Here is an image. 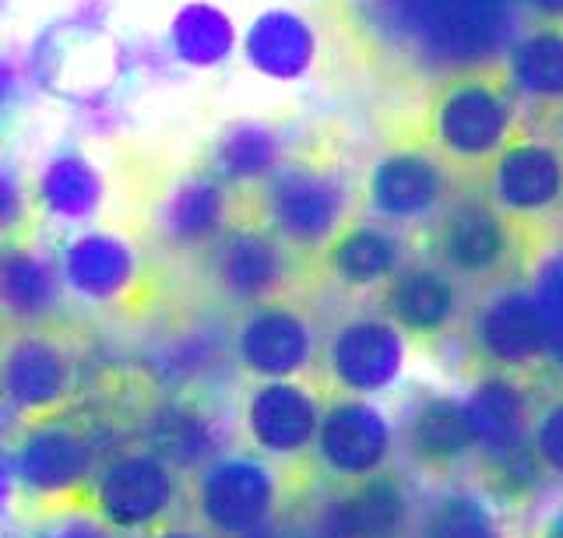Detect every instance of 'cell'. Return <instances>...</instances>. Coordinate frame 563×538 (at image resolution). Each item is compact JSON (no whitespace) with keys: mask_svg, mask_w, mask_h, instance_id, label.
Segmentation results:
<instances>
[{"mask_svg":"<svg viewBox=\"0 0 563 538\" xmlns=\"http://www.w3.org/2000/svg\"><path fill=\"white\" fill-rule=\"evenodd\" d=\"M349 60L387 89L504 60L525 29L518 0H324Z\"/></svg>","mask_w":563,"mask_h":538,"instance_id":"cell-1","label":"cell"},{"mask_svg":"<svg viewBox=\"0 0 563 538\" xmlns=\"http://www.w3.org/2000/svg\"><path fill=\"white\" fill-rule=\"evenodd\" d=\"M525 107L504 64L444 75L412 96L398 120V145L430 152L457 180H483L486 166L525 127Z\"/></svg>","mask_w":563,"mask_h":538,"instance_id":"cell-2","label":"cell"},{"mask_svg":"<svg viewBox=\"0 0 563 538\" xmlns=\"http://www.w3.org/2000/svg\"><path fill=\"white\" fill-rule=\"evenodd\" d=\"M254 215L296 254H321L349 222V183L310 155H289L275 177L254 190Z\"/></svg>","mask_w":563,"mask_h":538,"instance_id":"cell-3","label":"cell"},{"mask_svg":"<svg viewBox=\"0 0 563 538\" xmlns=\"http://www.w3.org/2000/svg\"><path fill=\"white\" fill-rule=\"evenodd\" d=\"M85 496L88 507L117 535L145 538L148 531L169 525V517L180 507L184 472L141 444L102 458Z\"/></svg>","mask_w":563,"mask_h":538,"instance_id":"cell-4","label":"cell"},{"mask_svg":"<svg viewBox=\"0 0 563 538\" xmlns=\"http://www.w3.org/2000/svg\"><path fill=\"white\" fill-rule=\"evenodd\" d=\"M194 514L216 538H254L278 514V475L261 455H216L194 475Z\"/></svg>","mask_w":563,"mask_h":538,"instance_id":"cell-5","label":"cell"},{"mask_svg":"<svg viewBox=\"0 0 563 538\" xmlns=\"http://www.w3.org/2000/svg\"><path fill=\"white\" fill-rule=\"evenodd\" d=\"M8 455L14 464L18 493L43 503H64L88 493L96 468L102 464L92 433L60 419V415L32 419L18 433Z\"/></svg>","mask_w":563,"mask_h":538,"instance_id":"cell-6","label":"cell"},{"mask_svg":"<svg viewBox=\"0 0 563 538\" xmlns=\"http://www.w3.org/2000/svg\"><path fill=\"white\" fill-rule=\"evenodd\" d=\"M479 183L518 229H532L563 212V155L536 131L521 127L510 137Z\"/></svg>","mask_w":563,"mask_h":538,"instance_id":"cell-7","label":"cell"},{"mask_svg":"<svg viewBox=\"0 0 563 538\" xmlns=\"http://www.w3.org/2000/svg\"><path fill=\"white\" fill-rule=\"evenodd\" d=\"M518 233V225L479 190L454 194L430 225L433 265L454 279H489L515 254Z\"/></svg>","mask_w":563,"mask_h":538,"instance_id":"cell-8","label":"cell"},{"mask_svg":"<svg viewBox=\"0 0 563 538\" xmlns=\"http://www.w3.org/2000/svg\"><path fill=\"white\" fill-rule=\"evenodd\" d=\"M75 356L43 327H18L0 341V405L22 419L57 415L75 394Z\"/></svg>","mask_w":563,"mask_h":538,"instance_id":"cell-9","label":"cell"},{"mask_svg":"<svg viewBox=\"0 0 563 538\" xmlns=\"http://www.w3.org/2000/svg\"><path fill=\"white\" fill-rule=\"evenodd\" d=\"M296 250L257 218H236L208 250V274L229 303L261 306L282 296L292 279Z\"/></svg>","mask_w":563,"mask_h":538,"instance_id":"cell-10","label":"cell"},{"mask_svg":"<svg viewBox=\"0 0 563 538\" xmlns=\"http://www.w3.org/2000/svg\"><path fill=\"white\" fill-rule=\"evenodd\" d=\"M457 183L462 180L430 152L395 145L369 166L363 198L369 212L384 222H419L437 215L457 194Z\"/></svg>","mask_w":563,"mask_h":538,"instance_id":"cell-11","label":"cell"},{"mask_svg":"<svg viewBox=\"0 0 563 538\" xmlns=\"http://www.w3.org/2000/svg\"><path fill=\"white\" fill-rule=\"evenodd\" d=\"M64 292L88 306H113L141 282V250L131 236L110 225L70 229L57 247Z\"/></svg>","mask_w":563,"mask_h":538,"instance_id":"cell-12","label":"cell"},{"mask_svg":"<svg viewBox=\"0 0 563 538\" xmlns=\"http://www.w3.org/2000/svg\"><path fill=\"white\" fill-rule=\"evenodd\" d=\"M32 212L60 229H85L96 225L110 198V180L92 152L78 142L49 148L29 177Z\"/></svg>","mask_w":563,"mask_h":538,"instance_id":"cell-13","label":"cell"},{"mask_svg":"<svg viewBox=\"0 0 563 538\" xmlns=\"http://www.w3.org/2000/svg\"><path fill=\"white\" fill-rule=\"evenodd\" d=\"M317 335L303 310L292 303H261L240 317L233 332V359L254 380H296L310 370Z\"/></svg>","mask_w":563,"mask_h":538,"instance_id":"cell-14","label":"cell"},{"mask_svg":"<svg viewBox=\"0 0 563 538\" xmlns=\"http://www.w3.org/2000/svg\"><path fill=\"white\" fill-rule=\"evenodd\" d=\"M324 405L299 380H257L243 402V433L261 458H299L313 450Z\"/></svg>","mask_w":563,"mask_h":538,"instance_id":"cell-15","label":"cell"},{"mask_svg":"<svg viewBox=\"0 0 563 538\" xmlns=\"http://www.w3.org/2000/svg\"><path fill=\"white\" fill-rule=\"evenodd\" d=\"M236 190L225 187L208 166L173 180L155 208V233L176 254H208L236 222Z\"/></svg>","mask_w":563,"mask_h":538,"instance_id":"cell-16","label":"cell"},{"mask_svg":"<svg viewBox=\"0 0 563 538\" xmlns=\"http://www.w3.org/2000/svg\"><path fill=\"white\" fill-rule=\"evenodd\" d=\"M313 455L334 479L360 482L384 472L387 458H391V426L374 402L345 394L324 405Z\"/></svg>","mask_w":563,"mask_h":538,"instance_id":"cell-17","label":"cell"},{"mask_svg":"<svg viewBox=\"0 0 563 538\" xmlns=\"http://www.w3.org/2000/svg\"><path fill=\"white\" fill-rule=\"evenodd\" d=\"M405 362V338L387 317H352L328 341V373L345 394L366 397L391 388Z\"/></svg>","mask_w":563,"mask_h":538,"instance_id":"cell-18","label":"cell"},{"mask_svg":"<svg viewBox=\"0 0 563 538\" xmlns=\"http://www.w3.org/2000/svg\"><path fill=\"white\" fill-rule=\"evenodd\" d=\"M240 57L257 78L289 85L313 71L321 57V32L292 8H264L240 32Z\"/></svg>","mask_w":563,"mask_h":538,"instance_id":"cell-19","label":"cell"},{"mask_svg":"<svg viewBox=\"0 0 563 538\" xmlns=\"http://www.w3.org/2000/svg\"><path fill=\"white\" fill-rule=\"evenodd\" d=\"M240 25L219 0H180L158 32L180 75H211L240 57Z\"/></svg>","mask_w":563,"mask_h":538,"instance_id":"cell-20","label":"cell"},{"mask_svg":"<svg viewBox=\"0 0 563 538\" xmlns=\"http://www.w3.org/2000/svg\"><path fill=\"white\" fill-rule=\"evenodd\" d=\"M57 254L32 239H0V314L22 327H40L64 303Z\"/></svg>","mask_w":563,"mask_h":538,"instance_id":"cell-21","label":"cell"},{"mask_svg":"<svg viewBox=\"0 0 563 538\" xmlns=\"http://www.w3.org/2000/svg\"><path fill=\"white\" fill-rule=\"evenodd\" d=\"M384 317L401 335L433 338L448 332L457 317V282L440 265H401L391 279L380 285Z\"/></svg>","mask_w":563,"mask_h":538,"instance_id":"cell-22","label":"cell"},{"mask_svg":"<svg viewBox=\"0 0 563 538\" xmlns=\"http://www.w3.org/2000/svg\"><path fill=\"white\" fill-rule=\"evenodd\" d=\"M409 493L391 472L349 482V490L328 503L317 538H405Z\"/></svg>","mask_w":563,"mask_h":538,"instance_id":"cell-23","label":"cell"},{"mask_svg":"<svg viewBox=\"0 0 563 538\" xmlns=\"http://www.w3.org/2000/svg\"><path fill=\"white\" fill-rule=\"evenodd\" d=\"M475 345L493 367H528L545 356V321L528 289L493 296L475 317Z\"/></svg>","mask_w":563,"mask_h":538,"instance_id":"cell-24","label":"cell"},{"mask_svg":"<svg viewBox=\"0 0 563 538\" xmlns=\"http://www.w3.org/2000/svg\"><path fill=\"white\" fill-rule=\"evenodd\" d=\"M286 159L289 148L282 142L278 127L257 116L229 120L208 148V169L225 187H233L236 194H254L264 180L275 177Z\"/></svg>","mask_w":563,"mask_h":538,"instance_id":"cell-25","label":"cell"},{"mask_svg":"<svg viewBox=\"0 0 563 538\" xmlns=\"http://www.w3.org/2000/svg\"><path fill=\"white\" fill-rule=\"evenodd\" d=\"M324 271L342 289H377L405 265L398 233L377 222H345L321 250Z\"/></svg>","mask_w":563,"mask_h":538,"instance_id":"cell-26","label":"cell"},{"mask_svg":"<svg viewBox=\"0 0 563 538\" xmlns=\"http://www.w3.org/2000/svg\"><path fill=\"white\" fill-rule=\"evenodd\" d=\"M500 64L528 116L563 102V29L525 25L504 49Z\"/></svg>","mask_w":563,"mask_h":538,"instance_id":"cell-27","label":"cell"},{"mask_svg":"<svg viewBox=\"0 0 563 538\" xmlns=\"http://www.w3.org/2000/svg\"><path fill=\"white\" fill-rule=\"evenodd\" d=\"M401 440H405V455L419 468L437 475L451 472V468H457L475 450L465 402L440 394L419 402L409 419H405Z\"/></svg>","mask_w":563,"mask_h":538,"instance_id":"cell-28","label":"cell"},{"mask_svg":"<svg viewBox=\"0 0 563 538\" xmlns=\"http://www.w3.org/2000/svg\"><path fill=\"white\" fill-rule=\"evenodd\" d=\"M475 450L483 458H500L510 450H521L532 440V426H528V405L525 394L510 384L507 377H489L483 384H475V391L465 402Z\"/></svg>","mask_w":563,"mask_h":538,"instance_id":"cell-29","label":"cell"},{"mask_svg":"<svg viewBox=\"0 0 563 538\" xmlns=\"http://www.w3.org/2000/svg\"><path fill=\"white\" fill-rule=\"evenodd\" d=\"M145 447H152L155 455H163L169 464H176L180 472L187 468H201L219 455L216 426L208 423V415L194 412L187 405H163L152 415V426L145 433Z\"/></svg>","mask_w":563,"mask_h":538,"instance_id":"cell-30","label":"cell"},{"mask_svg":"<svg viewBox=\"0 0 563 538\" xmlns=\"http://www.w3.org/2000/svg\"><path fill=\"white\" fill-rule=\"evenodd\" d=\"M176 78H180V71L173 67L158 36H148V32H128V36L113 40V81L123 85L128 92H137V89L155 92Z\"/></svg>","mask_w":563,"mask_h":538,"instance_id":"cell-31","label":"cell"},{"mask_svg":"<svg viewBox=\"0 0 563 538\" xmlns=\"http://www.w3.org/2000/svg\"><path fill=\"white\" fill-rule=\"evenodd\" d=\"M545 468L532 444L521 450H510L500 458H483V485L486 493L504 503V507H521V503H532V496L542 493L545 482Z\"/></svg>","mask_w":563,"mask_h":538,"instance_id":"cell-32","label":"cell"},{"mask_svg":"<svg viewBox=\"0 0 563 538\" xmlns=\"http://www.w3.org/2000/svg\"><path fill=\"white\" fill-rule=\"evenodd\" d=\"M64 102H67L70 120H75L85 137H110L128 124V116H131V92L117 81L88 85V89L70 92Z\"/></svg>","mask_w":563,"mask_h":538,"instance_id":"cell-33","label":"cell"},{"mask_svg":"<svg viewBox=\"0 0 563 538\" xmlns=\"http://www.w3.org/2000/svg\"><path fill=\"white\" fill-rule=\"evenodd\" d=\"M419 538H500V528L483 500L451 493L427 511Z\"/></svg>","mask_w":563,"mask_h":538,"instance_id":"cell-34","label":"cell"},{"mask_svg":"<svg viewBox=\"0 0 563 538\" xmlns=\"http://www.w3.org/2000/svg\"><path fill=\"white\" fill-rule=\"evenodd\" d=\"M532 296L545 321V356L563 370V250L550 254L539 265Z\"/></svg>","mask_w":563,"mask_h":538,"instance_id":"cell-35","label":"cell"},{"mask_svg":"<svg viewBox=\"0 0 563 538\" xmlns=\"http://www.w3.org/2000/svg\"><path fill=\"white\" fill-rule=\"evenodd\" d=\"M29 538H123L92 507H64L43 517Z\"/></svg>","mask_w":563,"mask_h":538,"instance_id":"cell-36","label":"cell"},{"mask_svg":"<svg viewBox=\"0 0 563 538\" xmlns=\"http://www.w3.org/2000/svg\"><path fill=\"white\" fill-rule=\"evenodd\" d=\"M32 215V194L29 180L14 162L0 159V239L14 236Z\"/></svg>","mask_w":563,"mask_h":538,"instance_id":"cell-37","label":"cell"},{"mask_svg":"<svg viewBox=\"0 0 563 538\" xmlns=\"http://www.w3.org/2000/svg\"><path fill=\"white\" fill-rule=\"evenodd\" d=\"M532 450L550 475L563 479V405L542 412L539 426L532 429Z\"/></svg>","mask_w":563,"mask_h":538,"instance_id":"cell-38","label":"cell"},{"mask_svg":"<svg viewBox=\"0 0 563 538\" xmlns=\"http://www.w3.org/2000/svg\"><path fill=\"white\" fill-rule=\"evenodd\" d=\"M29 92H32V85H29V75H25L22 54L0 46V124L22 110V102L29 99Z\"/></svg>","mask_w":563,"mask_h":538,"instance_id":"cell-39","label":"cell"},{"mask_svg":"<svg viewBox=\"0 0 563 538\" xmlns=\"http://www.w3.org/2000/svg\"><path fill=\"white\" fill-rule=\"evenodd\" d=\"M525 25L563 29V0H518Z\"/></svg>","mask_w":563,"mask_h":538,"instance_id":"cell-40","label":"cell"},{"mask_svg":"<svg viewBox=\"0 0 563 538\" xmlns=\"http://www.w3.org/2000/svg\"><path fill=\"white\" fill-rule=\"evenodd\" d=\"M18 496V479H14V464L8 450H0V517L11 511V503Z\"/></svg>","mask_w":563,"mask_h":538,"instance_id":"cell-41","label":"cell"},{"mask_svg":"<svg viewBox=\"0 0 563 538\" xmlns=\"http://www.w3.org/2000/svg\"><path fill=\"white\" fill-rule=\"evenodd\" d=\"M536 120H539V124H536L539 131L536 134H542L545 142H553L560 148V155H563V102H560V107H553V110L539 113Z\"/></svg>","mask_w":563,"mask_h":538,"instance_id":"cell-42","label":"cell"},{"mask_svg":"<svg viewBox=\"0 0 563 538\" xmlns=\"http://www.w3.org/2000/svg\"><path fill=\"white\" fill-rule=\"evenodd\" d=\"M145 538H216L211 531H205V528H194V525H163V528H155V531H148Z\"/></svg>","mask_w":563,"mask_h":538,"instance_id":"cell-43","label":"cell"},{"mask_svg":"<svg viewBox=\"0 0 563 538\" xmlns=\"http://www.w3.org/2000/svg\"><path fill=\"white\" fill-rule=\"evenodd\" d=\"M545 538H563V507L553 514L550 525H545Z\"/></svg>","mask_w":563,"mask_h":538,"instance_id":"cell-44","label":"cell"},{"mask_svg":"<svg viewBox=\"0 0 563 538\" xmlns=\"http://www.w3.org/2000/svg\"><path fill=\"white\" fill-rule=\"evenodd\" d=\"M8 8H11V0H0V14H8Z\"/></svg>","mask_w":563,"mask_h":538,"instance_id":"cell-45","label":"cell"}]
</instances>
